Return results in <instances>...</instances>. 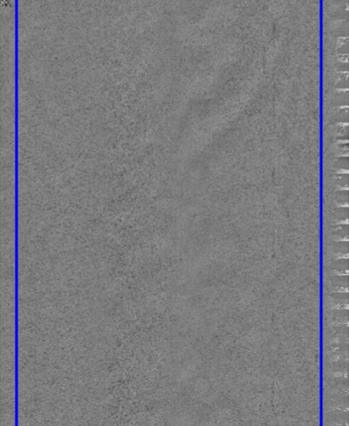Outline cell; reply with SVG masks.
<instances>
[{
  "label": "cell",
  "mask_w": 349,
  "mask_h": 426,
  "mask_svg": "<svg viewBox=\"0 0 349 426\" xmlns=\"http://www.w3.org/2000/svg\"><path fill=\"white\" fill-rule=\"evenodd\" d=\"M332 276H337V277H347L348 276V270H345L343 272H339V271H333L332 272Z\"/></svg>",
  "instance_id": "6da1fadb"
},
{
  "label": "cell",
  "mask_w": 349,
  "mask_h": 426,
  "mask_svg": "<svg viewBox=\"0 0 349 426\" xmlns=\"http://www.w3.org/2000/svg\"><path fill=\"white\" fill-rule=\"evenodd\" d=\"M334 259L335 260H339V259H348V253L346 252V253H337L335 254L334 256Z\"/></svg>",
  "instance_id": "7a4b0ae2"
},
{
  "label": "cell",
  "mask_w": 349,
  "mask_h": 426,
  "mask_svg": "<svg viewBox=\"0 0 349 426\" xmlns=\"http://www.w3.org/2000/svg\"><path fill=\"white\" fill-rule=\"evenodd\" d=\"M333 292H345L348 293V287L347 286H337L335 288Z\"/></svg>",
  "instance_id": "3957f363"
},
{
  "label": "cell",
  "mask_w": 349,
  "mask_h": 426,
  "mask_svg": "<svg viewBox=\"0 0 349 426\" xmlns=\"http://www.w3.org/2000/svg\"><path fill=\"white\" fill-rule=\"evenodd\" d=\"M338 59L340 61L344 62H348V55L347 53H342V54L338 55Z\"/></svg>",
  "instance_id": "277c9868"
},
{
  "label": "cell",
  "mask_w": 349,
  "mask_h": 426,
  "mask_svg": "<svg viewBox=\"0 0 349 426\" xmlns=\"http://www.w3.org/2000/svg\"><path fill=\"white\" fill-rule=\"evenodd\" d=\"M337 39H338L337 40V42H338L337 46H338V47H340L341 45H343L344 43H346V42H347V37H338Z\"/></svg>",
  "instance_id": "5b68a950"
},
{
  "label": "cell",
  "mask_w": 349,
  "mask_h": 426,
  "mask_svg": "<svg viewBox=\"0 0 349 426\" xmlns=\"http://www.w3.org/2000/svg\"><path fill=\"white\" fill-rule=\"evenodd\" d=\"M335 224L336 225H348V219H347V218H346V219L343 220V221H339V222H337V223H335Z\"/></svg>",
  "instance_id": "8992f818"
},
{
  "label": "cell",
  "mask_w": 349,
  "mask_h": 426,
  "mask_svg": "<svg viewBox=\"0 0 349 426\" xmlns=\"http://www.w3.org/2000/svg\"><path fill=\"white\" fill-rule=\"evenodd\" d=\"M337 174H347L348 173V171L347 169H339L337 171Z\"/></svg>",
  "instance_id": "52a82bcc"
},
{
  "label": "cell",
  "mask_w": 349,
  "mask_h": 426,
  "mask_svg": "<svg viewBox=\"0 0 349 426\" xmlns=\"http://www.w3.org/2000/svg\"><path fill=\"white\" fill-rule=\"evenodd\" d=\"M337 188H338V191H348V187H347V185H346L345 187H339V186H338Z\"/></svg>",
  "instance_id": "ba28073f"
},
{
  "label": "cell",
  "mask_w": 349,
  "mask_h": 426,
  "mask_svg": "<svg viewBox=\"0 0 349 426\" xmlns=\"http://www.w3.org/2000/svg\"><path fill=\"white\" fill-rule=\"evenodd\" d=\"M336 242H348V237H345L344 238H339V239H335Z\"/></svg>",
  "instance_id": "9c48e42d"
},
{
  "label": "cell",
  "mask_w": 349,
  "mask_h": 426,
  "mask_svg": "<svg viewBox=\"0 0 349 426\" xmlns=\"http://www.w3.org/2000/svg\"><path fill=\"white\" fill-rule=\"evenodd\" d=\"M337 206L338 207H348V203L345 202V204H337Z\"/></svg>",
  "instance_id": "30bf717a"
}]
</instances>
